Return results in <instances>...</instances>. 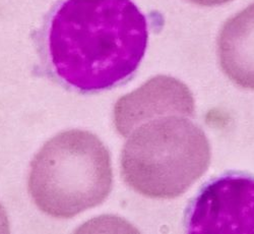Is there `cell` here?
I'll use <instances>...</instances> for the list:
<instances>
[{
	"mask_svg": "<svg viewBox=\"0 0 254 234\" xmlns=\"http://www.w3.org/2000/svg\"><path fill=\"white\" fill-rule=\"evenodd\" d=\"M218 56L224 74L233 82L254 91V3L224 24Z\"/></svg>",
	"mask_w": 254,
	"mask_h": 234,
	"instance_id": "8992f818",
	"label": "cell"
},
{
	"mask_svg": "<svg viewBox=\"0 0 254 234\" xmlns=\"http://www.w3.org/2000/svg\"><path fill=\"white\" fill-rule=\"evenodd\" d=\"M209 163L210 146L200 127L185 116L169 115L130 134L121 155V174L144 197L174 199L206 172Z\"/></svg>",
	"mask_w": 254,
	"mask_h": 234,
	"instance_id": "3957f363",
	"label": "cell"
},
{
	"mask_svg": "<svg viewBox=\"0 0 254 234\" xmlns=\"http://www.w3.org/2000/svg\"><path fill=\"white\" fill-rule=\"evenodd\" d=\"M188 232H254V177L230 172L208 181L187 208Z\"/></svg>",
	"mask_w": 254,
	"mask_h": 234,
	"instance_id": "277c9868",
	"label": "cell"
},
{
	"mask_svg": "<svg viewBox=\"0 0 254 234\" xmlns=\"http://www.w3.org/2000/svg\"><path fill=\"white\" fill-rule=\"evenodd\" d=\"M149 29L132 0H62L42 32V55L63 88L95 94L128 79L144 56Z\"/></svg>",
	"mask_w": 254,
	"mask_h": 234,
	"instance_id": "6da1fadb",
	"label": "cell"
},
{
	"mask_svg": "<svg viewBox=\"0 0 254 234\" xmlns=\"http://www.w3.org/2000/svg\"><path fill=\"white\" fill-rule=\"evenodd\" d=\"M113 185L108 149L94 134L69 130L57 134L35 155L28 189L46 215L70 219L101 205Z\"/></svg>",
	"mask_w": 254,
	"mask_h": 234,
	"instance_id": "7a4b0ae2",
	"label": "cell"
},
{
	"mask_svg": "<svg viewBox=\"0 0 254 234\" xmlns=\"http://www.w3.org/2000/svg\"><path fill=\"white\" fill-rule=\"evenodd\" d=\"M193 113V95L186 84L172 77L157 76L117 101L114 123L121 136L128 137L150 120L169 115L190 117Z\"/></svg>",
	"mask_w": 254,
	"mask_h": 234,
	"instance_id": "5b68a950",
	"label": "cell"
},
{
	"mask_svg": "<svg viewBox=\"0 0 254 234\" xmlns=\"http://www.w3.org/2000/svg\"><path fill=\"white\" fill-rule=\"evenodd\" d=\"M188 1L201 6H217L226 4L232 1V0H188Z\"/></svg>",
	"mask_w": 254,
	"mask_h": 234,
	"instance_id": "52a82bcc",
	"label": "cell"
},
{
	"mask_svg": "<svg viewBox=\"0 0 254 234\" xmlns=\"http://www.w3.org/2000/svg\"><path fill=\"white\" fill-rule=\"evenodd\" d=\"M6 214L4 212V209L2 208V206L0 205V226L2 227H7L8 226V222L6 219Z\"/></svg>",
	"mask_w": 254,
	"mask_h": 234,
	"instance_id": "ba28073f",
	"label": "cell"
}]
</instances>
